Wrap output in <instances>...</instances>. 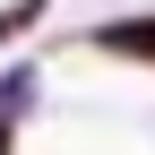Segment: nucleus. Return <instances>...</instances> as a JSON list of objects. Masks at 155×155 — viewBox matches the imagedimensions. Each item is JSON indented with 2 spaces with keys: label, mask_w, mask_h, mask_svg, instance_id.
I'll use <instances>...</instances> for the list:
<instances>
[{
  "label": "nucleus",
  "mask_w": 155,
  "mask_h": 155,
  "mask_svg": "<svg viewBox=\"0 0 155 155\" xmlns=\"http://www.w3.org/2000/svg\"><path fill=\"white\" fill-rule=\"evenodd\" d=\"M78 43L112 69H155V9H121V17H95L78 26Z\"/></svg>",
  "instance_id": "obj_1"
},
{
  "label": "nucleus",
  "mask_w": 155,
  "mask_h": 155,
  "mask_svg": "<svg viewBox=\"0 0 155 155\" xmlns=\"http://www.w3.org/2000/svg\"><path fill=\"white\" fill-rule=\"evenodd\" d=\"M35 104H43V61H9L0 69V129L35 121Z\"/></svg>",
  "instance_id": "obj_2"
},
{
  "label": "nucleus",
  "mask_w": 155,
  "mask_h": 155,
  "mask_svg": "<svg viewBox=\"0 0 155 155\" xmlns=\"http://www.w3.org/2000/svg\"><path fill=\"white\" fill-rule=\"evenodd\" d=\"M43 17H52V0H0V52H9V43H26Z\"/></svg>",
  "instance_id": "obj_3"
},
{
  "label": "nucleus",
  "mask_w": 155,
  "mask_h": 155,
  "mask_svg": "<svg viewBox=\"0 0 155 155\" xmlns=\"http://www.w3.org/2000/svg\"><path fill=\"white\" fill-rule=\"evenodd\" d=\"M0 155H17V129H0Z\"/></svg>",
  "instance_id": "obj_4"
}]
</instances>
